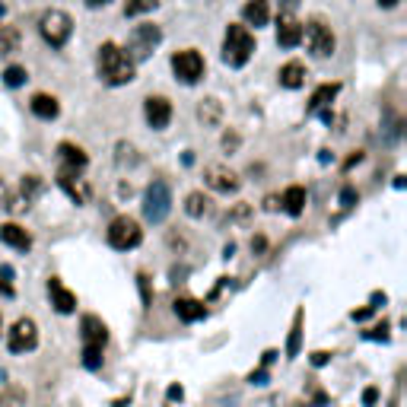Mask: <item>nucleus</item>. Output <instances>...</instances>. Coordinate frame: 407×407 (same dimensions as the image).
Here are the masks:
<instances>
[{"instance_id": "1", "label": "nucleus", "mask_w": 407, "mask_h": 407, "mask_svg": "<svg viewBox=\"0 0 407 407\" xmlns=\"http://www.w3.org/2000/svg\"><path fill=\"white\" fill-rule=\"evenodd\" d=\"M99 73L108 86H125L134 80L137 73V64L131 60V54L121 51L115 42H105L99 48Z\"/></svg>"}, {"instance_id": "2", "label": "nucleus", "mask_w": 407, "mask_h": 407, "mask_svg": "<svg viewBox=\"0 0 407 407\" xmlns=\"http://www.w3.org/2000/svg\"><path fill=\"white\" fill-rule=\"evenodd\" d=\"M252 54H255V36L245 26H229L226 38H223V60L229 67H245Z\"/></svg>"}, {"instance_id": "3", "label": "nucleus", "mask_w": 407, "mask_h": 407, "mask_svg": "<svg viewBox=\"0 0 407 407\" xmlns=\"http://www.w3.org/2000/svg\"><path fill=\"white\" fill-rule=\"evenodd\" d=\"M108 344V331L102 318L86 315L83 318V366L86 369H99L102 366V350Z\"/></svg>"}, {"instance_id": "4", "label": "nucleus", "mask_w": 407, "mask_h": 407, "mask_svg": "<svg viewBox=\"0 0 407 407\" xmlns=\"http://www.w3.org/2000/svg\"><path fill=\"white\" fill-rule=\"evenodd\" d=\"M38 32L51 48H64L73 36V19L64 10H45L42 19H38Z\"/></svg>"}, {"instance_id": "5", "label": "nucleus", "mask_w": 407, "mask_h": 407, "mask_svg": "<svg viewBox=\"0 0 407 407\" xmlns=\"http://www.w3.org/2000/svg\"><path fill=\"white\" fill-rule=\"evenodd\" d=\"M159 42H162V29H159V26L140 23V26H134L131 38H127V54H131V60L137 64V60L150 58V54L159 48Z\"/></svg>"}, {"instance_id": "6", "label": "nucleus", "mask_w": 407, "mask_h": 407, "mask_svg": "<svg viewBox=\"0 0 407 407\" xmlns=\"http://www.w3.org/2000/svg\"><path fill=\"white\" fill-rule=\"evenodd\" d=\"M169 210H172V191H169V185L159 179V181H153L144 194V220L156 226V223H162L169 216Z\"/></svg>"}, {"instance_id": "7", "label": "nucleus", "mask_w": 407, "mask_h": 407, "mask_svg": "<svg viewBox=\"0 0 407 407\" xmlns=\"http://www.w3.org/2000/svg\"><path fill=\"white\" fill-rule=\"evenodd\" d=\"M140 239H144V229H140V223L131 220V216H115L112 226H108V245L118 248V252L137 248Z\"/></svg>"}, {"instance_id": "8", "label": "nucleus", "mask_w": 407, "mask_h": 407, "mask_svg": "<svg viewBox=\"0 0 407 407\" xmlns=\"http://www.w3.org/2000/svg\"><path fill=\"white\" fill-rule=\"evenodd\" d=\"M302 38H305V45H309V51L315 54V58H331V54H334V45H337L334 32H331L322 19H312L309 26H302Z\"/></svg>"}, {"instance_id": "9", "label": "nucleus", "mask_w": 407, "mask_h": 407, "mask_svg": "<svg viewBox=\"0 0 407 407\" xmlns=\"http://www.w3.org/2000/svg\"><path fill=\"white\" fill-rule=\"evenodd\" d=\"M172 70H175V77L181 80V83H198V80L204 77V58H201V51H194V48H185V51H175L172 54Z\"/></svg>"}, {"instance_id": "10", "label": "nucleus", "mask_w": 407, "mask_h": 407, "mask_svg": "<svg viewBox=\"0 0 407 407\" xmlns=\"http://www.w3.org/2000/svg\"><path fill=\"white\" fill-rule=\"evenodd\" d=\"M36 344H38V324L32 322V318H19L10 328V334H6V347H10L13 354H26V350H32Z\"/></svg>"}, {"instance_id": "11", "label": "nucleus", "mask_w": 407, "mask_h": 407, "mask_svg": "<svg viewBox=\"0 0 407 407\" xmlns=\"http://www.w3.org/2000/svg\"><path fill=\"white\" fill-rule=\"evenodd\" d=\"M58 185L64 188L67 198H70L73 204H86V201H90V185H86L83 172H73V169H64V166H60Z\"/></svg>"}, {"instance_id": "12", "label": "nucleus", "mask_w": 407, "mask_h": 407, "mask_svg": "<svg viewBox=\"0 0 407 407\" xmlns=\"http://www.w3.org/2000/svg\"><path fill=\"white\" fill-rule=\"evenodd\" d=\"M204 181H207V188H213L220 194H229L239 188V175L229 166H207L204 169Z\"/></svg>"}, {"instance_id": "13", "label": "nucleus", "mask_w": 407, "mask_h": 407, "mask_svg": "<svg viewBox=\"0 0 407 407\" xmlns=\"http://www.w3.org/2000/svg\"><path fill=\"white\" fill-rule=\"evenodd\" d=\"M144 115L153 131H162V127H169V121H172V102L166 96H150L144 105Z\"/></svg>"}, {"instance_id": "14", "label": "nucleus", "mask_w": 407, "mask_h": 407, "mask_svg": "<svg viewBox=\"0 0 407 407\" xmlns=\"http://www.w3.org/2000/svg\"><path fill=\"white\" fill-rule=\"evenodd\" d=\"M48 296H51V305L60 312V315H70V312L77 309V296H73L58 277H51L48 280Z\"/></svg>"}, {"instance_id": "15", "label": "nucleus", "mask_w": 407, "mask_h": 407, "mask_svg": "<svg viewBox=\"0 0 407 407\" xmlns=\"http://www.w3.org/2000/svg\"><path fill=\"white\" fill-rule=\"evenodd\" d=\"M0 242L16 248V252H29L32 248V236L26 233L23 226H16V223H4V226H0Z\"/></svg>"}, {"instance_id": "16", "label": "nucleus", "mask_w": 407, "mask_h": 407, "mask_svg": "<svg viewBox=\"0 0 407 407\" xmlns=\"http://www.w3.org/2000/svg\"><path fill=\"white\" fill-rule=\"evenodd\" d=\"M302 42V23H296L293 16H283L277 26V45L280 48H296Z\"/></svg>"}, {"instance_id": "17", "label": "nucleus", "mask_w": 407, "mask_h": 407, "mask_svg": "<svg viewBox=\"0 0 407 407\" xmlns=\"http://www.w3.org/2000/svg\"><path fill=\"white\" fill-rule=\"evenodd\" d=\"M242 16H245L248 26L261 29V26H268V19H270V4L268 0H248L245 10H242Z\"/></svg>"}, {"instance_id": "18", "label": "nucleus", "mask_w": 407, "mask_h": 407, "mask_svg": "<svg viewBox=\"0 0 407 407\" xmlns=\"http://www.w3.org/2000/svg\"><path fill=\"white\" fill-rule=\"evenodd\" d=\"M58 156H60V166L64 169H73V172H83L86 169V153L80 150V147H73V144H60L58 147Z\"/></svg>"}, {"instance_id": "19", "label": "nucleus", "mask_w": 407, "mask_h": 407, "mask_svg": "<svg viewBox=\"0 0 407 407\" xmlns=\"http://www.w3.org/2000/svg\"><path fill=\"white\" fill-rule=\"evenodd\" d=\"M32 115H38L42 121H51V118H58V112H60V105H58V99L48 96V92H38V96H32Z\"/></svg>"}, {"instance_id": "20", "label": "nucleus", "mask_w": 407, "mask_h": 407, "mask_svg": "<svg viewBox=\"0 0 407 407\" xmlns=\"http://www.w3.org/2000/svg\"><path fill=\"white\" fill-rule=\"evenodd\" d=\"M280 207L287 210L290 216H300L302 210H305V188H300V185L287 188V191H283V198H280Z\"/></svg>"}, {"instance_id": "21", "label": "nucleus", "mask_w": 407, "mask_h": 407, "mask_svg": "<svg viewBox=\"0 0 407 407\" xmlns=\"http://www.w3.org/2000/svg\"><path fill=\"white\" fill-rule=\"evenodd\" d=\"M280 83L287 86V90H300V86L305 83V67L300 64V60H290V64L280 67Z\"/></svg>"}, {"instance_id": "22", "label": "nucleus", "mask_w": 407, "mask_h": 407, "mask_svg": "<svg viewBox=\"0 0 407 407\" xmlns=\"http://www.w3.org/2000/svg\"><path fill=\"white\" fill-rule=\"evenodd\" d=\"M337 90L341 86L337 83H324V86H318L315 92H312V102H309V112H324V108L334 102V96H337Z\"/></svg>"}, {"instance_id": "23", "label": "nucleus", "mask_w": 407, "mask_h": 407, "mask_svg": "<svg viewBox=\"0 0 407 407\" xmlns=\"http://www.w3.org/2000/svg\"><path fill=\"white\" fill-rule=\"evenodd\" d=\"M175 315H179L181 322H198V318L207 315V309H204V302H198V300H175Z\"/></svg>"}, {"instance_id": "24", "label": "nucleus", "mask_w": 407, "mask_h": 407, "mask_svg": "<svg viewBox=\"0 0 407 407\" xmlns=\"http://www.w3.org/2000/svg\"><path fill=\"white\" fill-rule=\"evenodd\" d=\"M207 210H210V201L204 198L201 191H191V194L185 198V213H188V216H194V220H201V216L207 213Z\"/></svg>"}, {"instance_id": "25", "label": "nucleus", "mask_w": 407, "mask_h": 407, "mask_svg": "<svg viewBox=\"0 0 407 407\" xmlns=\"http://www.w3.org/2000/svg\"><path fill=\"white\" fill-rule=\"evenodd\" d=\"M19 45V32L10 26H0V54H13Z\"/></svg>"}, {"instance_id": "26", "label": "nucleus", "mask_w": 407, "mask_h": 407, "mask_svg": "<svg viewBox=\"0 0 407 407\" xmlns=\"http://www.w3.org/2000/svg\"><path fill=\"white\" fill-rule=\"evenodd\" d=\"M26 80H29V73H26V67H16V64H13V67H6V70H4V83L10 86V90H16V86H23Z\"/></svg>"}, {"instance_id": "27", "label": "nucleus", "mask_w": 407, "mask_h": 407, "mask_svg": "<svg viewBox=\"0 0 407 407\" xmlns=\"http://www.w3.org/2000/svg\"><path fill=\"white\" fill-rule=\"evenodd\" d=\"M159 6V0H127L125 4V16H140V13H150Z\"/></svg>"}, {"instance_id": "28", "label": "nucleus", "mask_w": 407, "mask_h": 407, "mask_svg": "<svg viewBox=\"0 0 407 407\" xmlns=\"http://www.w3.org/2000/svg\"><path fill=\"white\" fill-rule=\"evenodd\" d=\"M198 115H201V121H207V125H216V121H220V102H216V99H204V105L198 108Z\"/></svg>"}, {"instance_id": "29", "label": "nucleus", "mask_w": 407, "mask_h": 407, "mask_svg": "<svg viewBox=\"0 0 407 407\" xmlns=\"http://www.w3.org/2000/svg\"><path fill=\"white\" fill-rule=\"evenodd\" d=\"M300 337H302V309L296 312V318H293V334H290V344H287V354L290 356L300 354Z\"/></svg>"}, {"instance_id": "30", "label": "nucleus", "mask_w": 407, "mask_h": 407, "mask_svg": "<svg viewBox=\"0 0 407 407\" xmlns=\"http://www.w3.org/2000/svg\"><path fill=\"white\" fill-rule=\"evenodd\" d=\"M0 207H13V191L4 179H0Z\"/></svg>"}, {"instance_id": "31", "label": "nucleus", "mask_w": 407, "mask_h": 407, "mask_svg": "<svg viewBox=\"0 0 407 407\" xmlns=\"http://www.w3.org/2000/svg\"><path fill=\"white\" fill-rule=\"evenodd\" d=\"M341 204H344V207H354V204H356V191H354V188H344V191H341Z\"/></svg>"}, {"instance_id": "32", "label": "nucleus", "mask_w": 407, "mask_h": 407, "mask_svg": "<svg viewBox=\"0 0 407 407\" xmlns=\"http://www.w3.org/2000/svg\"><path fill=\"white\" fill-rule=\"evenodd\" d=\"M277 4H280V10H283V13H287V16H290V13H293L296 6H300V0H277Z\"/></svg>"}, {"instance_id": "33", "label": "nucleus", "mask_w": 407, "mask_h": 407, "mask_svg": "<svg viewBox=\"0 0 407 407\" xmlns=\"http://www.w3.org/2000/svg\"><path fill=\"white\" fill-rule=\"evenodd\" d=\"M140 290H144V305H150V283H147L144 274H140Z\"/></svg>"}, {"instance_id": "34", "label": "nucleus", "mask_w": 407, "mask_h": 407, "mask_svg": "<svg viewBox=\"0 0 407 407\" xmlns=\"http://www.w3.org/2000/svg\"><path fill=\"white\" fill-rule=\"evenodd\" d=\"M181 395H185V391H181L179 385H172V388H169V398H172V401H181Z\"/></svg>"}, {"instance_id": "35", "label": "nucleus", "mask_w": 407, "mask_h": 407, "mask_svg": "<svg viewBox=\"0 0 407 407\" xmlns=\"http://www.w3.org/2000/svg\"><path fill=\"white\" fill-rule=\"evenodd\" d=\"M376 398H379V395H376V388H366V395H363V401H366V404H376Z\"/></svg>"}, {"instance_id": "36", "label": "nucleus", "mask_w": 407, "mask_h": 407, "mask_svg": "<svg viewBox=\"0 0 407 407\" xmlns=\"http://www.w3.org/2000/svg\"><path fill=\"white\" fill-rule=\"evenodd\" d=\"M312 363H315V366H324V363H328V354H315V356H312Z\"/></svg>"}, {"instance_id": "37", "label": "nucleus", "mask_w": 407, "mask_h": 407, "mask_svg": "<svg viewBox=\"0 0 407 407\" xmlns=\"http://www.w3.org/2000/svg\"><path fill=\"white\" fill-rule=\"evenodd\" d=\"M401 0H379V6H385V10H391V6H398Z\"/></svg>"}, {"instance_id": "38", "label": "nucleus", "mask_w": 407, "mask_h": 407, "mask_svg": "<svg viewBox=\"0 0 407 407\" xmlns=\"http://www.w3.org/2000/svg\"><path fill=\"white\" fill-rule=\"evenodd\" d=\"M108 0H86V6H105Z\"/></svg>"}, {"instance_id": "39", "label": "nucleus", "mask_w": 407, "mask_h": 407, "mask_svg": "<svg viewBox=\"0 0 407 407\" xmlns=\"http://www.w3.org/2000/svg\"><path fill=\"white\" fill-rule=\"evenodd\" d=\"M0 328H4V318H0Z\"/></svg>"}, {"instance_id": "40", "label": "nucleus", "mask_w": 407, "mask_h": 407, "mask_svg": "<svg viewBox=\"0 0 407 407\" xmlns=\"http://www.w3.org/2000/svg\"><path fill=\"white\" fill-rule=\"evenodd\" d=\"M0 287H4V280H0Z\"/></svg>"}]
</instances>
